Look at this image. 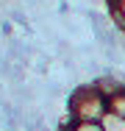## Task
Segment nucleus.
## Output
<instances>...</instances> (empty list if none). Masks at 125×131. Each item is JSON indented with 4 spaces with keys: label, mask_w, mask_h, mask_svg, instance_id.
Segmentation results:
<instances>
[{
    "label": "nucleus",
    "mask_w": 125,
    "mask_h": 131,
    "mask_svg": "<svg viewBox=\"0 0 125 131\" xmlns=\"http://www.w3.org/2000/svg\"><path fill=\"white\" fill-rule=\"evenodd\" d=\"M106 112H108V101L97 84L78 86L70 98V120L72 123H100Z\"/></svg>",
    "instance_id": "1"
},
{
    "label": "nucleus",
    "mask_w": 125,
    "mask_h": 131,
    "mask_svg": "<svg viewBox=\"0 0 125 131\" xmlns=\"http://www.w3.org/2000/svg\"><path fill=\"white\" fill-rule=\"evenodd\" d=\"M106 101H108V112H114V114L125 117V86L114 89V92H108Z\"/></svg>",
    "instance_id": "2"
},
{
    "label": "nucleus",
    "mask_w": 125,
    "mask_h": 131,
    "mask_svg": "<svg viewBox=\"0 0 125 131\" xmlns=\"http://www.w3.org/2000/svg\"><path fill=\"white\" fill-rule=\"evenodd\" d=\"M100 128L103 131H125V117L114 114V112H106L103 120H100Z\"/></svg>",
    "instance_id": "3"
},
{
    "label": "nucleus",
    "mask_w": 125,
    "mask_h": 131,
    "mask_svg": "<svg viewBox=\"0 0 125 131\" xmlns=\"http://www.w3.org/2000/svg\"><path fill=\"white\" fill-rule=\"evenodd\" d=\"M64 131H103V128H100V123H72Z\"/></svg>",
    "instance_id": "4"
},
{
    "label": "nucleus",
    "mask_w": 125,
    "mask_h": 131,
    "mask_svg": "<svg viewBox=\"0 0 125 131\" xmlns=\"http://www.w3.org/2000/svg\"><path fill=\"white\" fill-rule=\"evenodd\" d=\"M114 8H117V17H120V23L125 25V0H114Z\"/></svg>",
    "instance_id": "5"
}]
</instances>
